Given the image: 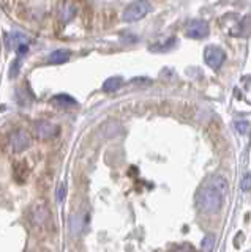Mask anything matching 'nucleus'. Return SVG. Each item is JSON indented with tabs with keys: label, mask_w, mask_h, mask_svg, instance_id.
I'll list each match as a JSON object with an SVG mask.
<instances>
[{
	"label": "nucleus",
	"mask_w": 251,
	"mask_h": 252,
	"mask_svg": "<svg viewBox=\"0 0 251 252\" xmlns=\"http://www.w3.org/2000/svg\"><path fill=\"white\" fill-rule=\"evenodd\" d=\"M223 194L214 186L202 188L196 194V203L204 213H216L223 205Z\"/></svg>",
	"instance_id": "obj_1"
},
{
	"label": "nucleus",
	"mask_w": 251,
	"mask_h": 252,
	"mask_svg": "<svg viewBox=\"0 0 251 252\" xmlns=\"http://www.w3.org/2000/svg\"><path fill=\"white\" fill-rule=\"evenodd\" d=\"M148 11H150V5H148V2H145V0H139V2L128 5L127 10L123 11L122 19L125 22H136L139 19H143L145 14H148Z\"/></svg>",
	"instance_id": "obj_2"
},
{
	"label": "nucleus",
	"mask_w": 251,
	"mask_h": 252,
	"mask_svg": "<svg viewBox=\"0 0 251 252\" xmlns=\"http://www.w3.org/2000/svg\"><path fill=\"white\" fill-rule=\"evenodd\" d=\"M204 59H206V63L214 69H218L223 65L226 60V54L223 52V49H219L216 46H209L206 51H204Z\"/></svg>",
	"instance_id": "obj_3"
},
{
	"label": "nucleus",
	"mask_w": 251,
	"mask_h": 252,
	"mask_svg": "<svg viewBox=\"0 0 251 252\" xmlns=\"http://www.w3.org/2000/svg\"><path fill=\"white\" fill-rule=\"evenodd\" d=\"M10 145L14 153H21L30 147V136L24 129H16L10 137Z\"/></svg>",
	"instance_id": "obj_4"
},
{
	"label": "nucleus",
	"mask_w": 251,
	"mask_h": 252,
	"mask_svg": "<svg viewBox=\"0 0 251 252\" xmlns=\"http://www.w3.org/2000/svg\"><path fill=\"white\" fill-rule=\"evenodd\" d=\"M35 129V136L41 140H48L57 136L59 128L56 125H52L51 122H46V120H38L34 126Z\"/></svg>",
	"instance_id": "obj_5"
},
{
	"label": "nucleus",
	"mask_w": 251,
	"mask_h": 252,
	"mask_svg": "<svg viewBox=\"0 0 251 252\" xmlns=\"http://www.w3.org/2000/svg\"><path fill=\"white\" fill-rule=\"evenodd\" d=\"M207 35H209V24L206 21H201V19L191 21L190 26L186 29V36H190L193 39L206 38Z\"/></svg>",
	"instance_id": "obj_6"
},
{
	"label": "nucleus",
	"mask_w": 251,
	"mask_h": 252,
	"mask_svg": "<svg viewBox=\"0 0 251 252\" xmlns=\"http://www.w3.org/2000/svg\"><path fill=\"white\" fill-rule=\"evenodd\" d=\"M49 216H51V213H49L48 207H44V205H41V203L35 205L34 210H32V220L36 225H43L46 220L49 219Z\"/></svg>",
	"instance_id": "obj_7"
},
{
	"label": "nucleus",
	"mask_w": 251,
	"mask_h": 252,
	"mask_svg": "<svg viewBox=\"0 0 251 252\" xmlns=\"http://www.w3.org/2000/svg\"><path fill=\"white\" fill-rule=\"evenodd\" d=\"M68 59H70V51L59 49V51H54L49 55L48 60H49V63H52V65H62V63H65Z\"/></svg>",
	"instance_id": "obj_8"
},
{
	"label": "nucleus",
	"mask_w": 251,
	"mask_h": 252,
	"mask_svg": "<svg viewBox=\"0 0 251 252\" xmlns=\"http://www.w3.org/2000/svg\"><path fill=\"white\" fill-rule=\"evenodd\" d=\"M21 44H27V36L18 33V32H13L8 36V47L10 49H18Z\"/></svg>",
	"instance_id": "obj_9"
},
{
	"label": "nucleus",
	"mask_w": 251,
	"mask_h": 252,
	"mask_svg": "<svg viewBox=\"0 0 251 252\" xmlns=\"http://www.w3.org/2000/svg\"><path fill=\"white\" fill-rule=\"evenodd\" d=\"M210 185L214 186L215 189H218V191L221 192L223 195H226L227 191H229V185H227L226 178H223V177H214L210 180Z\"/></svg>",
	"instance_id": "obj_10"
},
{
	"label": "nucleus",
	"mask_w": 251,
	"mask_h": 252,
	"mask_svg": "<svg viewBox=\"0 0 251 252\" xmlns=\"http://www.w3.org/2000/svg\"><path fill=\"white\" fill-rule=\"evenodd\" d=\"M122 84H123L122 77H109L103 84V90L105 92H115V90L120 89Z\"/></svg>",
	"instance_id": "obj_11"
},
{
	"label": "nucleus",
	"mask_w": 251,
	"mask_h": 252,
	"mask_svg": "<svg viewBox=\"0 0 251 252\" xmlns=\"http://www.w3.org/2000/svg\"><path fill=\"white\" fill-rule=\"evenodd\" d=\"M54 101L59 102L62 106H74L76 104V99L68 96V94H57V96H54Z\"/></svg>",
	"instance_id": "obj_12"
},
{
	"label": "nucleus",
	"mask_w": 251,
	"mask_h": 252,
	"mask_svg": "<svg viewBox=\"0 0 251 252\" xmlns=\"http://www.w3.org/2000/svg\"><path fill=\"white\" fill-rule=\"evenodd\" d=\"M201 248H202V251H210L212 248H214V236H212V235H207L206 238L202 240Z\"/></svg>",
	"instance_id": "obj_13"
},
{
	"label": "nucleus",
	"mask_w": 251,
	"mask_h": 252,
	"mask_svg": "<svg viewBox=\"0 0 251 252\" xmlns=\"http://www.w3.org/2000/svg\"><path fill=\"white\" fill-rule=\"evenodd\" d=\"M19 66H21V65H19V59H18V60L11 65V69H10V76H11V77H16V76H18V73H19Z\"/></svg>",
	"instance_id": "obj_14"
},
{
	"label": "nucleus",
	"mask_w": 251,
	"mask_h": 252,
	"mask_svg": "<svg viewBox=\"0 0 251 252\" xmlns=\"http://www.w3.org/2000/svg\"><path fill=\"white\" fill-rule=\"evenodd\" d=\"M235 128H237L239 132L245 134L248 131V123L247 122H237V123H235Z\"/></svg>",
	"instance_id": "obj_15"
},
{
	"label": "nucleus",
	"mask_w": 251,
	"mask_h": 252,
	"mask_svg": "<svg viewBox=\"0 0 251 252\" xmlns=\"http://www.w3.org/2000/svg\"><path fill=\"white\" fill-rule=\"evenodd\" d=\"M242 189H243V191H251V175L243 178V181H242Z\"/></svg>",
	"instance_id": "obj_16"
},
{
	"label": "nucleus",
	"mask_w": 251,
	"mask_h": 252,
	"mask_svg": "<svg viewBox=\"0 0 251 252\" xmlns=\"http://www.w3.org/2000/svg\"><path fill=\"white\" fill-rule=\"evenodd\" d=\"M64 197H65V186L62 185V186L59 188V192H57V200L62 202V200H64Z\"/></svg>",
	"instance_id": "obj_17"
}]
</instances>
